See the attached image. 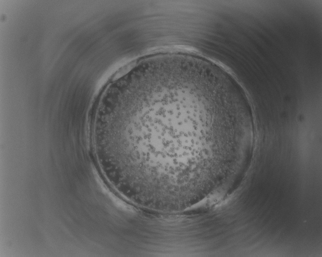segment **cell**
<instances>
[{"label":"cell","instance_id":"6da1fadb","mask_svg":"<svg viewBox=\"0 0 322 257\" xmlns=\"http://www.w3.org/2000/svg\"><path fill=\"white\" fill-rule=\"evenodd\" d=\"M116 128L123 150L139 169L179 191L198 189L217 150L235 149L253 132L234 84L199 60L132 82L121 101Z\"/></svg>","mask_w":322,"mask_h":257}]
</instances>
